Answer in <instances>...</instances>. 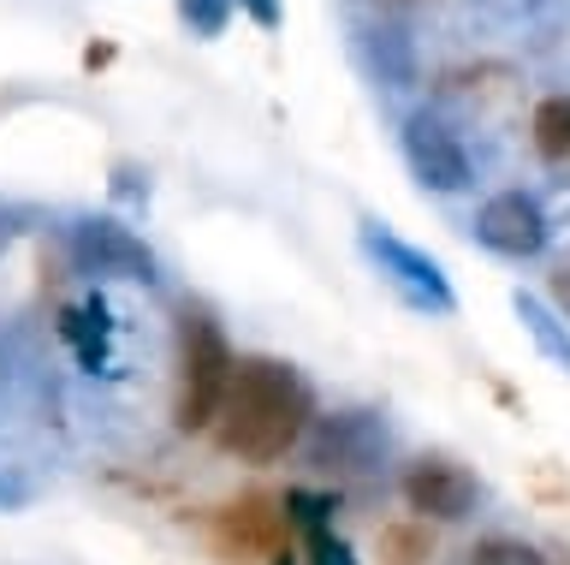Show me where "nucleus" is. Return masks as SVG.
Listing matches in <instances>:
<instances>
[{
	"instance_id": "obj_10",
	"label": "nucleus",
	"mask_w": 570,
	"mask_h": 565,
	"mask_svg": "<svg viewBox=\"0 0 570 565\" xmlns=\"http://www.w3.org/2000/svg\"><path fill=\"white\" fill-rule=\"evenodd\" d=\"M356 37H363V60H368V72L381 84L404 90V84L416 78V48H410V37L399 25H363Z\"/></svg>"
},
{
	"instance_id": "obj_4",
	"label": "nucleus",
	"mask_w": 570,
	"mask_h": 565,
	"mask_svg": "<svg viewBox=\"0 0 570 565\" xmlns=\"http://www.w3.org/2000/svg\"><path fill=\"white\" fill-rule=\"evenodd\" d=\"M303 452H309V465L327 470V476H368V470H381V458H386V422H381V411L315 417L309 435H303Z\"/></svg>"
},
{
	"instance_id": "obj_14",
	"label": "nucleus",
	"mask_w": 570,
	"mask_h": 565,
	"mask_svg": "<svg viewBox=\"0 0 570 565\" xmlns=\"http://www.w3.org/2000/svg\"><path fill=\"white\" fill-rule=\"evenodd\" d=\"M274 565H356V554L327 529V536H297V547H285Z\"/></svg>"
},
{
	"instance_id": "obj_6",
	"label": "nucleus",
	"mask_w": 570,
	"mask_h": 565,
	"mask_svg": "<svg viewBox=\"0 0 570 565\" xmlns=\"http://www.w3.org/2000/svg\"><path fill=\"white\" fill-rule=\"evenodd\" d=\"M399 488H404V506L416 512L422 524H458V518H470L475 500H481V483L445 452L410 458Z\"/></svg>"
},
{
	"instance_id": "obj_18",
	"label": "nucleus",
	"mask_w": 570,
	"mask_h": 565,
	"mask_svg": "<svg viewBox=\"0 0 570 565\" xmlns=\"http://www.w3.org/2000/svg\"><path fill=\"white\" fill-rule=\"evenodd\" d=\"M552 298H559V304L570 310V274H559V280H552Z\"/></svg>"
},
{
	"instance_id": "obj_5",
	"label": "nucleus",
	"mask_w": 570,
	"mask_h": 565,
	"mask_svg": "<svg viewBox=\"0 0 570 565\" xmlns=\"http://www.w3.org/2000/svg\"><path fill=\"white\" fill-rule=\"evenodd\" d=\"M404 167L410 179H416L422 191H434V197H458V191H470V155H463L458 131L445 126L440 114H410L404 131Z\"/></svg>"
},
{
	"instance_id": "obj_13",
	"label": "nucleus",
	"mask_w": 570,
	"mask_h": 565,
	"mask_svg": "<svg viewBox=\"0 0 570 565\" xmlns=\"http://www.w3.org/2000/svg\"><path fill=\"white\" fill-rule=\"evenodd\" d=\"M428 554H434V536H428V524H386L381 529V559L386 565H422Z\"/></svg>"
},
{
	"instance_id": "obj_2",
	"label": "nucleus",
	"mask_w": 570,
	"mask_h": 565,
	"mask_svg": "<svg viewBox=\"0 0 570 565\" xmlns=\"http://www.w3.org/2000/svg\"><path fill=\"white\" fill-rule=\"evenodd\" d=\"M232 345L220 322L208 310H178V399H173V422L185 435H203L214 429L226 405V381H232Z\"/></svg>"
},
{
	"instance_id": "obj_8",
	"label": "nucleus",
	"mask_w": 570,
	"mask_h": 565,
	"mask_svg": "<svg viewBox=\"0 0 570 565\" xmlns=\"http://www.w3.org/2000/svg\"><path fill=\"white\" fill-rule=\"evenodd\" d=\"M547 233H552V226H547L541 203H534L529 191H499V197H488L475 208V244H481V251H493V256H505V262L541 256Z\"/></svg>"
},
{
	"instance_id": "obj_17",
	"label": "nucleus",
	"mask_w": 570,
	"mask_h": 565,
	"mask_svg": "<svg viewBox=\"0 0 570 565\" xmlns=\"http://www.w3.org/2000/svg\"><path fill=\"white\" fill-rule=\"evenodd\" d=\"M232 7H244L262 30H279V0H232Z\"/></svg>"
},
{
	"instance_id": "obj_3",
	"label": "nucleus",
	"mask_w": 570,
	"mask_h": 565,
	"mask_svg": "<svg viewBox=\"0 0 570 565\" xmlns=\"http://www.w3.org/2000/svg\"><path fill=\"white\" fill-rule=\"evenodd\" d=\"M356 244H363V256L381 269V280L404 298L410 310H428V315H452L458 310V292H452V280H445V269L428 251H416L410 238H399L392 226L363 221L356 226Z\"/></svg>"
},
{
	"instance_id": "obj_16",
	"label": "nucleus",
	"mask_w": 570,
	"mask_h": 565,
	"mask_svg": "<svg viewBox=\"0 0 570 565\" xmlns=\"http://www.w3.org/2000/svg\"><path fill=\"white\" fill-rule=\"evenodd\" d=\"M178 12H185V25L196 37H220L232 19V0H178Z\"/></svg>"
},
{
	"instance_id": "obj_9",
	"label": "nucleus",
	"mask_w": 570,
	"mask_h": 565,
	"mask_svg": "<svg viewBox=\"0 0 570 565\" xmlns=\"http://www.w3.org/2000/svg\"><path fill=\"white\" fill-rule=\"evenodd\" d=\"M71 251H78L83 274H119V280H155V256L131 226L119 221H78L71 233Z\"/></svg>"
},
{
	"instance_id": "obj_11",
	"label": "nucleus",
	"mask_w": 570,
	"mask_h": 565,
	"mask_svg": "<svg viewBox=\"0 0 570 565\" xmlns=\"http://www.w3.org/2000/svg\"><path fill=\"white\" fill-rule=\"evenodd\" d=\"M511 310H517V322H523V333L534 340V351H541L552 369H564V376H570V328H564L534 292H517Z\"/></svg>"
},
{
	"instance_id": "obj_7",
	"label": "nucleus",
	"mask_w": 570,
	"mask_h": 565,
	"mask_svg": "<svg viewBox=\"0 0 570 565\" xmlns=\"http://www.w3.org/2000/svg\"><path fill=\"white\" fill-rule=\"evenodd\" d=\"M214 547L238 565H256V559H279L292 547V529H285V506L267 500V494H244L214 512Z\"/></svg>"
},
{
	"instance_id": "obj_19",
	"label": "nucleus",
	"mask_w": 570,
	"mask_h": 565,
	"mask_svg": "<svg viewBox=\"0 0 570 565\" xmlns=\"http://www.w3.org/2000/svg\"><path fill=\"white\" fill-rule=\"evenodd\" d=\"M374 7H422V0H374Z\"/></svg>"
},
{
	"instance_id": "obj_1",
	"label": "nucleus",
	"mask_w": 570,
	"mask_h": 565,
	"mask_svg": "<svg viewBox=\"0 0 570 565\" xmlns=\"http://www.w3.org/2000/svg\"><path fill=\"white\" fill-rule=\"evenodd\" d=\"M315 422V393L292 363L279 358H238L226 381V405L214 417L220 452L244 465H279L292 447H303Z\"/></svg>"
},
{
	"instance_id": "obj_15",
	"label": "nucleus",
	"mask_w": 570,
	"mask_h": 565,
	"mask_svg": "<svg viewBox=\"0 0 570 565\" xmlns=\"http://www.w3.org/2000/svg\"><path fill=\"white\" fill-rule=\"evenodd\" d=\"M463 565H547V559H541V547H529L517 536H488L463 554Z\"/></svg>"
},
{
	"instance_id": "obj_12",
	"label": "nucleus",
	"mask_w": 570,
	"mask_h": 565,
	"mask_svg": "<svg viewBox=\"0 0 570 565\" xmlns=\"http://www.w3.org/2000/svg\"><path fill=\"white\" fill-rule=\"evenodd\" d=\"M534 149L552 167H570V96H547L534 108Z\"/></svg>"
}]
</instances>
